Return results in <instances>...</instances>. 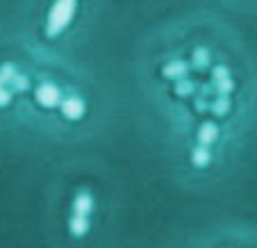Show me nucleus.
Returning <instances> with one entry per match:
<instances>
[{"mask_svg":"<svg viewBox=\"0 0 257 248\" xmlns=\"http://www.w3.org/2000/svg\"><path fill=\"white\" fill-rule=\"evenodd\" d=\"M144 116L180 182L209 189L257 148V50L223 14L196 7L146 30L135 50Z\"/></svg>","mask_w":257,"mask_h":248,"instance_id":"f257e3e1","label":"nucleus"},{"mask_svg":"<svg viewBox=\"0 0 257 248\" xmlns=\"http://www.w3.org/2000/svg\"><path fill=\"white\" fill-rule=\"evenodd\" d=\"M109 118L112 96L91 66L41 48L16 23L0 25V139L78 146Z\"/></svg>","mask_w":257,"mask_h":248,"instance_id":"f03ea898","label":"nucleus"},{"mask_svg":"<svg viewBox=\"0 0 257 248\" xmlns=\"http://www.w3.org/2000/svg\"><path fill=\"white\" fill-rule=\"evenodd\" d=\"M121 214L112 169L96 160H68L46 187L44 232L50 248H105Z\"/></svg>","mask_w":257,"mask_h":248,"instance_id":"7ed1b4c3","label":"nucleus"},{"mask_svg":"<svg viewBox=\"0 0 257 248\" xmlns=\"http://www.w3.org/2000/svg\"><path fill=\"white\" fill-rule=\"evenodd\" d=\"M105 0H21L19 25L34 44L78 55L98 25Z\"/></svg>","mask_w":257,"mask_h":248,"instance_id":"20e7f679","label":"nucleus"},{"mask_svg":"<svg viewBox=\"0 0 257 248\" xmlns=\"http://www.w3.org/2000/svg\"><path fill=\"white\" fill-rule=\"evenodd\" d=\"M221 5L230 7V10H241V12H257V0H218Z\"/></svg>","mask_w":257,"mask_h":248,"instance_id":"39448f33","label":"nucleus"}]
</instances>
